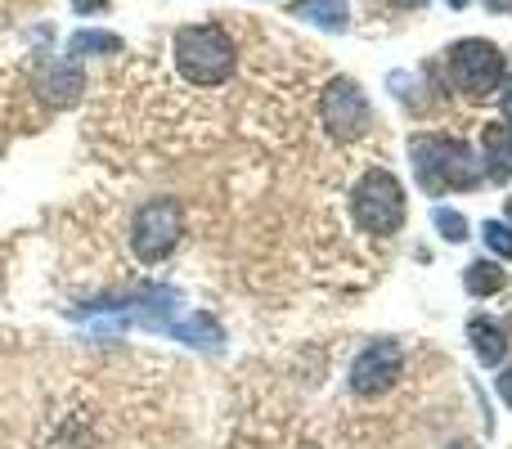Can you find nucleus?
<instances>
[{"mask_svg": "<svg viewBox=\"0 0 512 449\" xmlns=\"http://www.w3.org/2000/svg\"><path fill=\"white\" fill-rule=\"evenodd\" d=\"M409 162H414V176L427 194H445V189H477L486 180L481 158L468 149L463 140L450 135H414L409 140Z\"/></svg>", "mask_w": 512, "mask_h": 449, "instance_id": "f257e3e1", "label": "nucleus"}, {"mask_svg": "<svg viewBox=\"0 0 512 449\" xmlns=\"http://www.w3.org/2000/svg\"><path fill=\"white\" fill-rule=\"evenodd\" d=\"M176 68L194 86H225L234 77V36L216 23H189L176 32Z\"/></svg>", "mask_w": 512, "mask_h": 449, "instance_id": "f03ea898", "label": "nucleus"}, {"mask_svg": "<svg viewBox=\"0 0 512 449\" xmlns=\"http://www.w3.org/2000/svg\"><path fill=\"white\" fill-rule=\"evenodd\" d=\"M405 185L391 176L387 167H373L360 176V185L351 189V216L364 234H378V238H391L400 234L405 225Z\"/></svg>", "mask_w": 512, "mask_h": 449, "instance_id": "7ed1b4c3", "label": "nucleus"}, {"mask_svg": "<svg viewBox=\"0 0 512 449\" xmlns=\"http://www.w3.org/2000/svg\"><path fill=\"white\" fill-rule=\"evenodd\" d=\"M445 72H450V86L468 99H490L504 86V50L481 36H463L445 50Z\"/></svg>", "mask_w": 512, "mask_h": 449, "instance_id": "20e7f679", "label": "nucleus"}, {"mask_svg": "<svg viewBox=\"0 0 512 449\" xmlns=\"http://www.w3.org/2000/svg\"><path fill=\"white\" fill-rule=\"evenodd\" d=\"M185 238V212H180L176 198H149L144 207H135L131 216V252L144 265L167 261L171 252Z\"/></svg>", "mask_w": 512, "mask_h": 449, "instance_id": "39448f33", "label": "nucleus"}, {"mask_svg": "<svg viewBox=\"0 0 512 449\" xmlns=\"http://www.w3.org/2000/svg\"><path fill=\"white\" fill-rule=\"evenodd\" d=\"M319 122L328 126V135L342 144H355L373 131V104L360 90L355 77H333L319 95Z\"/></svg>", "mask_w": 512, "mask_h": 449, "instance_id": "423d86ee", "label": "nucleus"}, {"mask_svg": "<svg viewBox=\"0 0 512 449\" xmlns=\"http://www.w3.org/2000/svg\"><path fill=\"white\" fill-rule=\"evenodd\" d=\"M400 373H405V351H400V342L382 337V342H369L351 360V391L364 400L387 396V391L400 382Z\"/></svg>", "mask_w": 512, "mask_h": 449, "instance_id": "0eeeda50", "label": "nucleus"}, {"mask_svg": "<svg viewBox=\"0 0 512 449\" xmlns=\"http://www.w3.org/2000/svg\"><path fill=\"white\" fill-rule=\"evenodd\" d=\"M36 90H41L45 104L54 108H72L86 90V77H81V63L77 59H45L36 68Z\"/></svg>", "mask_w": 512, "mask_h": 449, "instance_id": "6e6552de", "label": "nucleus"}, {"mask_svg": "<svg viewBox=\"0 0 512 449\" xmlns=\"http://www.w3.org/2000/svg\"><path fill=\"white\" fill-rule=\"evenodd\" d=\"M481 171L490 180H512V122H486V131H481Z\"/></svg>", "mask_w": 512, "mask_h": 449, "instance_id": "1a4fd4ad", "label": "nucleus"}, {"mask_svg": "<svg viewBox=\"0 0 512 449\" xmlns=\"http://www.w3.org/2000/svg\"><path fill=\"white\" fill-rule=\"evenodd\" d=\"M167 333L176 337V342H185V346H203V351H221V342H225V328L216 324V315H207V310H194V315L171 319Z\"/></svg>", "mask_w": 512, "mask_h": 449, "instance_id": "9d476101", "label": "nucleus"}, {"mask_svg": "<svg viewBox=\"0 0 512 449\" xmlns=\"http://www.w3.org/2000/svg\"><path fill=\"white\" fill-rule=\"evenodd\" d=\"M292 18L319 27V32H346L351 9H346V0H297V5H292Z\"/></svg>", "mask_w": 512, "mask_h": 449, "instance_id": "9b49d317", "label": "nucleus"}, {"mask_svg": "<svg viewBox=\"0 0 512 449\" xmlns=\"http://www.w3.org/2000/svg\"><path fill=\"white\" fill-rule=\"evenodd\" d=\"M468 337H472V355H477L486 369L504 364V355H508V333L495 324V319H472V324H468Z\"/></svg>", "mask_w": 512, "mask_h": 449, "instance_id": "f8f14e48", "label": "nucleus"}, {"mask_svg": "<svg viewBox=\"0 0 512 449\" xmlns=\"http://www.w3.org/2000/svg\"><path fill=\"white\" fill-rule=\"evenodd\" d=\"M463 288H468L472 297H495V292L508 288V274L499 270L495 261H486V256H481V261H472L468 270H463Z\"/></svg>", "mask_w": 512, "mask_h": 449, "instance_id": "ddd939ff", "label": "nucleus"}, {"mask_svg": "<svg viewBox=\"0 0 512 449\" xmlns=\"http://www.w3.org/2000/svg\"><path fill=\"white\" fill-rule=\"evenodd\" d=\"M122 50V36L113 32H77L68 41V59H86V54H117Z\"/></svg>", "mask_w": 512, "mask_h": 449, "instance_id": "4468645a", "label": "nucleus"}, {"mask_svg": "<svg viewBox=\"0 0 512 449\" xmlns=\"http://www.w3.org/2000/svg\"><path fill=\"white\" fill-rule=\"evenodd\" d=\"M432 225L441 229V238H450V243H463V238H468V216L454 212V207H436Z\"/></svg>", "mask_w": 512, "mask_h": 449, "instance_id": "2eb2a0df", "label": "nucleus"}, {"mask_svg": "<svg viewBox=\"0 0 512 449\" xmlns=\"http://www.w3.org/2000/svg\"><path fill=\"white\" fill-rule=\"evenodd\" d=\"M481 238H486V247L495 256H504V261H512V225L508 221H486V229H481Z\"/></svg>", "mask_w": 512, "mask_h": 449, "instance_id": "dca6fc26", "label": "nucleus"}, {"mask_svg": "<svg viewBox=\"0 0 512 449\" xmlns=\"http://www.w3.org/2000/svg\"><path fill=\"white\" fill-rule=\"evenodd\" d=\"M499 396H504V405H512V364L499 373Z\"/></svg>", "mask_w": 512, "mask_h": 449, "instance_id": "f3484780", "label": "nucleus"}, {"mask_svg": "<svg viewBox=\"0 0 512 449\" xmlns=\"http://www.w3.org/2000/svg\"><path fill=\"white\" fill-rule=\"evenodd\" d=\"M499 95H504V117L512 122V77L504 81V86H499Z\"/></svg>", "mask_w": 512, "mask_h": 449, "instance_id": "a211bd4d", "label": "nucleus"}, {"mask_svg": "<svg viewBox=\"0 0 512 449\" xmlns=\"http://www.w3.org/2000/svg\"><path fill=\"white\" fill-rule=\"evenodd\" d=\"M486 9H495V14H512V0H486Z\"/></svg>", "mask_w": 512, "mask_h": 449, "instance_id": "6ab92c4d", "label": "nucleus"}, {"mask_svg": "<svg viewBox=\"0 0 512 449\" xmlns=\"http://www.w3.org/2000/svg\"><path fill=\"white\" fill-rule=\"evenodd\" d=\"M104 5H108V0H77L81 14H86V9H104Z\"/></svg>", "mask_w": 512, "mask_h": 449, "instance_id": "aec40b11", "label": "nucleus"}, {"mask_svg": "<svg viewBox=\"0 0 512 449\" xmlns=\"http://www.w3.org/2000/svg\"><path fill=\"white\" fill-rule=\"evenodd\" d=\"M391 5H400V9H414V5H423V0H391Z\"/></svg>", "mask_w": 512, "mask_h": 449, "instance_id": "412c9836", "label": "nucleus"}, {"mask_svg": "<svg viewBox=\"0 0 512 449\" xmlns=\"http://www.w3.org/2000/svg\"><path fill=\"white\" fill-rule=\"evenodd\" d=\"M445 449H477L472 441H454V445H445Z\"/></svg>", "mask_w": 512, "mask_h": 449, "instance_id": "4be33fe9", "label": "nucleus"}, {"mask_svg": "<svg viewBox=\"0 0 512 449\" xmlns=\"http://www.w3.org/2000/svg\"><path fill=\"white\" fill-rule=\"evenodd\" d=\"M450 5H454V9H463V5H468V0H450Z\"/></svg>", "mask_w": 512, "mask_h": 449, "instance_id": "5701e85b", "label": "nucleus"}, {"mask_svg": "<svg viewBox=\"0 0 512 449\" xmlns=\"http://www.w3.org/2000/svg\"><path fill=\"white\" fill-rule=\"evenodd\" d=\"M508 221H512V198H508Z\"/></svg>", "mask_w": 512, "mask_h": 449, "instance_id": "b1692460", "label": "nucleus"}]
</instances>
